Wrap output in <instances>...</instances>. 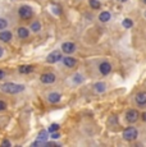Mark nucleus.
<instances>
[{
    "instance_id": "obj_1",
    "label": "nucleus",
    "mask_w": 146,
    "mask_h": 147,
    "mask_svg": "<svg viewBox=\"0 0 146 147\" xmlns=\"http://www.w3.org/2000/svg\"><path fill=\"white\" fill-rule=\"evenodd\" d=\"M1 91L5 92V94H10V95H14V94H19L24 90V86L23 84H17V83H13V82H8V83H4L1 84Z\"/></svg>"
},
{
    "instance_id": "obj_2",
    "label": "nucleus",
    "mask_w": 146,
    "mask_h": 147,
    "mask_svg": "<svg viewBox=\"0 0 146 147\" xmlns=\"http://www.w3.org/2000/svg\"><path fill=\"white\" fill-rule=\"evenodd\" d=\"M137 136H139V132L135 127H128L123 131V138L126 141H135L137 138Z\"/></svg>"
},
{
    "instance_id": "obj_3",
    "label": "nucleus",
    "mask_w": 146,
    "mask_h": 147,
    "mask_svg": "<svg viewBox=\"0 0 146 147\" xmlns=\"http://www.w3.org/2000/svg\"><path fill=\"white\" fill-rule=\"evenodd\" d=\"M18 14L22 19H30L31 17H32L33 12H32V9H31V7H28V5H22V7L18 9Z\"/></svg>"
},
{
    "instance_id": "obj_4",
    "label": "nucleus",
    "mask_w": 146,
    "mask_h": 147,
    "mask_svg": "<svg viewBox=\"0 0 146 147\" xmlns=\"http://www.w3.org/2000/svg\"><path fill=\"white\" fill-rule=\"evenodd\" d=\"M139 117H140L139 111L135 109H131L126 113V120H127L128 123H136V121L139 120Z\"/></svg>"
},
{
    "instance_id": "obj_5",
    "label": "nucleus",
    "mask_w": 146,
    "mask_h": 147,
    "mask_svg": "<svg viewBox=\"0 0 146 147\" xmlns=\"http://www.w3.org/2000/svg\"><path fill=\"white\" fill-rule=\"evenodd\" d=\"M62 59V53L59 51V50H55V51H51L47 55V58H46V61L47 63H50V64H53V63H57V61H59Z\"/></svg>"
},
{
    "instance_id": "obj_6",
    "label": "nucleus",
    "mask_w": 146,
    "mask_h": 147,
    "mask_svg": "<svg viewBox=\"0 0 146 147\" xmlns=\"http://www.w3.org/2000/svg\"><path fill=\"white\" fill-rule=\"evenodd\" d=\"M74 50H76V45L73 42H64L62 45V51L67 54V55H71L72 53H74Z\"/></svg>"
},
{
    "instance_id": "obj_7",
    "label": "nucleus",
    "mask_w": 146,
    "mask_h": 147,
    "mask_svg": "<svg viewBox=\"0 0 146 147\" xmlns=\"http://www.w3.org/2000/svg\"><path fill=\"white\" fill-rule=\"evenodd\" d=\"M41 82L45 84H50V83H54L55 82V74L54 73H44L43 76H41Z\"/></svg>"
},
{
    "instance_id": "obj_8",
    "label": "nucleus",
    "mask_w": 146,
    "mask_h": 147,
    "mask_svg": "<svg viewBox=\"0 0 146 147\" xmlns=\"http://www.w3.org/2000/svg\"><path fill=\"white\" fill-rule=\"evenodd\" d=\"M99 70H100V73H101L103 76H108L109 73H110V70H112L110 63H108V61H103V63L99 65Z\"/></svg>"
},
{
    "instance_id": "obj_9",
    "label": "nucleus",
    "mask_w": 146,
    "mask_h": 147,
    "mask_svg": "<svg viewBox=\"0 0 146 147\" xmlns=\"http://www.w3.org/2000/svg\"><path fill=\"white\" fill-rule=\"evenodd\" d=\"M135 100H136V104H137L139 106L146 105V92H145V91L139 92V94L136 95V97H135Z\"/></svg>"
},
{
    "instance_id": "obj_10",
    "label": "nucleus",
    "mask_w": 146,
    "mask_h": 147,
    "mask_svg": "<svg viewBox=\"0 0 146 147\" xmlns=\"http://www.w3.org/2000/svg\"><path fill=\"white\" fill-rule=\"evenodd\" d=\"M63 64L67 68H74L77 65V60H76L74 58H72V56H66V58L63 59Z\"/></svg>"
},
{
    "instance_id": "obj_11",
    "label": "nucleus",
    "mask_w": 146,
    "mask_h": 147,
    "mask_svg": "<svg viewBox=\"0 0 146 147\" xmlns=\"http://www.w3.org/2000/svg\"><path fill=\"white\" fill-rule=\"evenodd\" d=\"M60 98H62V95L58 94V92H51V94L47 95V101H49V102H51V104L59 102V101H60Z\"/></svg>"
},
{
    "instance_id": "obj_12",
    "label": "nucleus",
    "mask_w": 146,
    "mask_h": 147,
    "mask_svg": "<svg viewBox=\"0 0 146 147\" xmlns=\"http://www.w3.org/2000/svg\"><path fill=\"white\" fill-rule=\"evenodd\" d=\"M12 37H13V35L10 31H1L0 32V40L3 42H9L12 40Z\"/></svg>"
},
{
    "instance_id": "obj_13",
    "label": "nucleus",
    "mask_w": 146,
    "mask_h": 147,
    "mask_svg": "<svg viewBox=\"0 0 146 147\" xmlns=\"http://www.w3.org/2000/svg\"><path fill=\"white\" fill-rule=\"evenodd\" d=\"M17 33H18L19 38H27L30 36V31L24 27H19L18 30H17Z\"/></svg>"
},
{
    "instance_id": "obj_14",
    "label": "nucleus",
    "mask_w": 146,
    "mask_h": 147,
    "mask_svg": "<svg viewBox=\"0 0 146 147\" xmlns=\"http://www.w3.org/2000/svg\"><path fill=\"white\" fill-rule=\"evenodd\" d=\"M19 73H22V74H28L33 70V67L32 65H21L19 67Z\"/></svg>"
},
{
    "instance_id": "obj_15",
    "label": "nucleus",
    "mask_w": 146,
    "mask_h": 147,
    "mask_svg": "<svg viewBox=\"0 0 146 147\" xmlns=\"http://www.w3.org/2000/svg\"><path fill=\"white\" fill-rule=\"evenodd\" d=\"M110 13L109 12H101L99 14V19H100V22H104V23H105V22H108V21H110Z\"/></svg>"
},
{
    "instance_id": "obj_16",
    "label": "nucleus",
    "mask_w": 146,
    "mask_h": 147,
    "mask_svg": "<svg viewBox=\"0 0 146 147\" xmlns=\"http://www.w3.org/2000/svg\"><path fill=\"white\" fill-rule=\"evenodd\" d=\"M47 137H49V131H40L39 132V136H37V140H41V141H47Z\"/></svg>"
},
{
    "instance_id": "obj_17",
    "label": "nucleus",
    "mask_w": 146,
    "mask_h": 147,
    "mask_svg": "<svg viewBox=\"0 0 146 147\" xmlns=\"http://www.w3.org/2000/svg\"><path fill=\"white\" fill-rule=\"evenodd\" d=\"M95 91L99 92V94L104 92L105 91V83H103V82H97V83L95 84Z\"/></svg>"
},
{
    "instance_id": "obj_18",
    "label": "nucleus",
    "mask_w": 146,
    "mask_h": 147,
    "mask_svg": "<svg viewBox=\"0 0 146 147\" xmlns=\"http://www.w3.org/2000/svg\"><path fill=\"white\" fill-rule=\"evenodd\" d=\"M89 4L92 9H100V7H101V4H100L99 0H90Z\"/></svg>"
},
{
    "instance_id": "obj_19",
    "label": "nucleus",
    "mask_w": 146,
    "mask_h": 147,
    "mask_svg": "<svg viewBox=\"0 0 146 147\" xmlns=\"http://www.w3.org/2000/svg\"><path fill=\"white\" fill-rule=\"evenodd\" d=\"M51 12L55 14V16H60L62 14V9H60V7L57 4H53L51 5Z\"/></svg>"
},
{
    "instance_id": "obj_20",
    "label": "nucleus",
    "mask_w": 146,
    "mask_h": 147,
    "mask_svg": "<svg viewBox=\"0 0 146 147\" xmlns=\"http://www.w3.org/2000/svg\"><path fill=\"white\" fill-rule=\"evenodd\" d=\"M31 30H32L33 32H39V31L41 30V23L40 22H33V23L31 24Z\"/></svg>"
},
{
    "instance_id": "obj_21",
    "label": "nucleus",
    "mask_w": 146,
    "mask_h": 147,
    "mask_svg": "<svg viewBox=\"0 0 146 147\" xmlns=\"http://www.w3.org/2000/svg\"><path fill=\"white\" fill-rule=\"evenodd\" d=\"M59 131V124L57 123H53L49 127V133L51 134V133H54V132H58Z\"/></svg>"
},
{
    "instance_id": "obj_22",
    "label": "nucleus",
    "mask_w": 146,
    "mask_h": 147,
    "mask_svg": "<svg viewBox=\"0 0 146 147\" xmlns=\"http://www.w3.org/2000/svg\"><path fill=\"white\" fill-rule=\"evenodd\" d=\"M122 24H123V27H124V28H131L132 26H133V22H132L131 21V19H124V21H123L122 22Z\"/></svg>"
},
{
    "instance_id": "obj_23",
    "label": "nucleus",
    "mask_w": 146,
    "mask_h": 147,
    "mask_svg": "<svg viewBox=\"0 0 146 147\" xmlns=\"http://www.w3.org/2000/svg\"><path fill=\"white\" fill-rule=\"evenodd\" d=\"M7 27H8V22L5 21L4 18H0V31L5 30Z\"/></svg>"
},
{
    "instance_id": "obj_24",
    "label": "nucleus",
    "mask_w": 146,
    "mask_h": 147,
    "mask_svg": "<svg viewBox=\"0 0 146 147\" xmlns=\"http://www.w3.org/2000/svg\"><path fill=\"white\" fill-rule=\"evenodd\" d=\"M7 102L5 101H3V100H0V111H3V110H5L7 109Z\"/></svg>"
},
{
    "instance_id": "obj_25",
    "label": "nucleus",
    "mask_w": 146,
    "mask_h": 147,
    "mask_svg": "<svg viewBox=\"0 0 146 147\" xmlns=\"http://www.w3.org/2000/svg\"><path fill=\"white\" fill-rule=\"evenodd\" d=\"M74 82H76V83H80V82H82V77H81V74H76L74 76Z\"/></svg>"
},
{
    "instance_id": "obj_26",
    "label": "nucleus",
    "mask_w": 146,
    "mask_h": 147,
    "mask_svg": "<svg viewBox=\"0 0 146 147\" xmlns=\"http://www.w3.org/2000/svg\"><path fill=\"white\" fill-rule=\"evenodd\" d=\"M10 145H12V143H10V141H8V140H4V141L1 142V146H3V147H9Z\"/></svg>"
},
{
    "instance_id": "obj_27",
    "label": "nucleus",
    "mask_w": 146,
    "mask_h": 147,
    "mask_svg": "<svg viewBox=\"0 0 146 147\" xmlns=\"http://www.w3.org/2000/svg\"><path fill=\"white\" fill-rule=\"evenodd\" d=\"M60 137V134L58 133V132H54V133H51V138L53 140H57V138Z\"/></svg>"
},
{
    "instance_id": "obj_28",
    "label": "nucleus",
    "mask_w": 146,
    "mask_h": 147,
    "mask_svg": "<svg viewBox=\"0 0 146 147\" xmlns=\"http://www.w3.org/2000/svg\"><path fill=\"white\" fill-rule=\"evenodd\" d=\"M4 77H5V72L3 69H0V80H3Z\"/></svg>"
},
{
    "instance_id": "obj_29",
    "label": "nucleus",
    "mask_w": 146,
    "mask_h": 147,
    "mask_svg": "<svg viewBox=\"0 0 146 147\" xmlns=\"http://www.w3.org/2000/svg\"><path fill=\"white\" fill-rule=\"evenodd\" d=\"M141 118H142V120L146 121V113H142L141 114Z\"/></svg>"
},
{
    "instance_id": "obj_30",
    "label": "nucleus",
    "mask_w": 146,
    "mask_h": 147,
    "mask_svg": "<svg viewBox=\"0 0 146 147\" xmlns=\"http://www.w3.org/2000/svg\"><path fill=\"white\" fill-rule=\"evenodd\" d=\"M3 54H4V51H3V47L0 46V58H1V56H3Z\"/></svg>"
},
{
    "instance_id": "obj_31",
    "label": "nucleus",
    "mask_w": 146,
    "mask_h": 147,
    "mask_svg": "<svg viewBox=\"0 0 146 147\" xmlns=\"http://www.w3.org/2000/svg\"><path fill=\"white\" fill-rule=\"evenodd\" d=\"M118 1H122V3H126V1H127V0H118Z\"/></svg>"
},
{
    "instance_id": "obj_32",
    "label": "nucleus",
    "mask_w": 146,
    "mask_h": 147,
    "mask_svg": "<svg viewBox=\"0 0 146 147\" xmlns=\"http://www.w3.org/2000/svg\"><path fill=\"white\" fill-rule=\"evenodd\" d=\"M141 1H142V3H145V4H146V0H141Z\"/></svg>"
}]
</instances>
